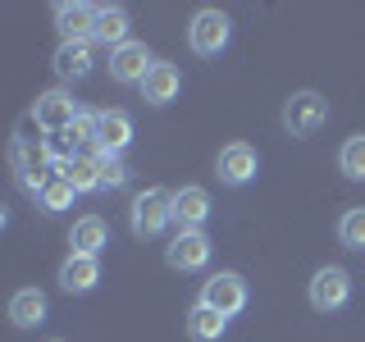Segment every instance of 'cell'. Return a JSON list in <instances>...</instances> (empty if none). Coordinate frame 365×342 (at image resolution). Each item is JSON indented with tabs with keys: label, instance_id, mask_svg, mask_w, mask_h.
Wrapping results in <instances>:
<instances>
[{
	"label": "cell",
	"instance_id": "cell-23",
	"mask_svg": "<svg viewBox=\"0 0 365 342\" xmlns=\"http://www.w3.org/2000/svg\"><path fill=\"white\" fill-rule=\"evenodd\" d=\"M96 182H101V192L123 187V182H128V165H123V155H101L96 151Z\"/></svg>",
	"mask_w": 365,
	"mask_h": 342
},
{
	"label": "cell",
	"instance_id": "cell-21",
	"mask_svg": "<svg viewBox=\"0 0 365 342\" xmlns=\"http://www.w3.org/2000/svg\"><path fill=\"white\" fill-rule=\"evenodd\" d=\"M338 169H342V178L365 182V133H351L347 142H342V151H338Z\"/></svg>",
	"mask_w": 365,
	"mask_h": 342
},
{
	"label": "cell",
	"instance_id": "cell-11",
	"mask_svg": "<svg viewBox=\"0 0 365 342\" xmlns=\"http://www.w3.org/2000/svg\"><path fill=\"white\" fill-rule=\"evenodd\" d=\"M133 142V114L128 110H101L96 114V151L101 155H123Z\"/></svg>",
	"mask_w": 365,
	"mask_h": 342
},
{
	"label": "cell",
	"instance_id": "cell-9",
	"mask_svg": "<svg viewBox=\"0 0 365 342\" xmlns=\"http://www.w3.org/2000/svg\"><path fill=\"white\" fill-rule=\"evenodd\" d=\"M151 68H155V55L146 51V41H123L119 51H110V78L119 87H142Z\"/></svg>",
	"mask_w": 365,
	"mask_h": 342
},
{
	"label": "cell",
	"instance_id": "cell-13",
	"mask_svg": "<svg viewBox=\"0 0 365 342\" xmlns=\"http://www.w3.org/2000/svg\"><path fill=\"white\" fill-rule=\"evenodd\" d=\"M174 224L187 233H205L210 224V192L205 187H178L174 192Z\"/></svg>",
	"mask_w": 365,
	"mask_h": 342
},
{
	"label": "cell",
	"instance_id": "cell-1",
	"mask_svg": "<svg viewBox=\"0 0 365 342\" xmlns=\"http://www.w3.org/2000/svg\"><path fill=\"white\" fill-rule=\"evenodd\" d=\"M228 37H233V19H228L224 9H215V5L197 9L192 23H187V46H192V55H201V60H215V55L228 46Z\"/></svg>",
	"mask_w": 365,
	"mask_h": 342
},
{
	"label": "cell",
	"instance_id": "cell-16",
	"mask_svg": "<svg viewBox=\"0 0 365 342\" xmlns=\"http://www.w3.org/2000/svg\"><path fill=\"white\" fill-rule=\"evenodd\" d=\"M106 247H110V228H106L101 214L73 219V228H68V251H78V256H101Z\"/></svg>",
	"mask_w": 365,
	"mask_h": 342
},
{
	"label": "cell",
	"instance_id": "cell-20",
	"mask_svg": "<svg viewBox=\"0 0 365 342\" xmlns=\"http://www.w3.org/2000/svg\"><path fill=\"white\" fill-rule=\"evenodd\" d=\"M224 328H228V319L220 311H210V306H192L187 311V338L192 342H220L224 338Z\"/></svg>",
	"mask_w": 365,
	"mask_h": 342
},
{
	"label": "cell",
	"instance_id": "cell-2",
	"mask_svg": "<svg viewBox=\"0 0 365 342\" xmlns=\"http://www.w3.org/2000/svg\"><path fill=\"white\" fill-rule=\"evenodd\" d=\"M128 219H133V233H137V237H160L169 224H174V192H165V187L137 192Z\"/></svg>",
	"mask_w": 365,
	"mask_h": 342
},
{
	"label": "cell",
	"instance_id": "cell-4",
	"mask_svg": "<svg viewBox=\"0 0 365 342\" xmlns=\"http://www.w3.org/2000/svg\"><path fill=\"white\" fill-rule=\"evenodd\" d=\"M197 301L210 306V311H220L224 319H233V315L247 311V279H242V274H233V269H220V274H210V279L201 283Z\"/></svg>",
	"mask_w": 365,
	"mask_h": 342
},
{
	"label": "cell",
	"instance_id": "cell-22",
	"mask_svg": "<svg viewBox=\"0 0 365 342\" xmlns=\"http://www.w3.org/2000/svg\"><path fill=\"white\" fill-rule=\"evenodd\" d=\"M338 242L347 251H365V205H347L338 219Z\"/></svg>",
	"mask_w": 365,
	"mask_h": 342
},
{
	"label": "cell",
	"instance_id": "cell-24",
	"mask_svg": "<svg viewBox=\"0 0 365 342\" xmlns=\"http://www.w3.org/2000/svg\"><path fill=\"white\" fill-rule=\"evenodd\" d=\"M64 174H68V182L78 187V197H83V192H101V182H96V155H78V160H68Z\"/></svg>",
	"mask_w": 365,
	"mask_h": 342
},
{
	"label": "cell",
	"instance_id": "cell-15",
	"mask_svg": "<svg viewBox=\"0 0 365 342\" xmlns=\"http://www.w3.org/2000/svg\"><path fill=\"white\" fill-rule=\"evenodd\" d=\"M101 283V256H78V251H68L64 265H60V288L64 292H91Z\"/></svg>",
	"mask_w": 365,
	"mask_h": 342
},
{
	"label": "cell",
	"instance_id": "cell-12",
	"mask_svg": "<svg viewBox=\"0 0 365 342\" xmlns=\"http://www.w3.org/2000/svg\"><path fill=\"white\" fill-rule=\"evenodd\" d=\"M91 46H96V41H60V46H55L51 68H55L60 83H78V78L91 73V64H96V51H91Z\"/></svg>",
	"mask_w": 365,
	"mask_h": 342
},
{
	"label": "cell",
	"instance_id": "cell-3",
	"mask_svg": "<svg viewBox=\"0 0 365 342\" xmlns=\"http://www.w3.org/2000/svg\"><path fill=\"white\" fill-rule=\"evenodd\" d=\"M329 123V100L319 91H292L283 100V133L288 137H315Z\"/></svg>",
	"mask_w": 365,
	"mask_h": 342
},
{
	"label": "cell",
	"instance_id": "cell-19",
	"mask_svg": "<svg viewBox=\"0 0 365 342\" xmlns=\"http://www.w3.org/2000/svg\"><path fill=\"white\" fill-rule=\"evenodd\" d=\"M46 292H37V288H19L14 296H9V324L14 328H37L41 319H46Z\"/></svg>",
	"mask_w": 365,
	"mask_h": 342
},
{
	"label": "cell",
	"instance_id": "cell-14",
	"mask_svg": "<svg viewBox=\"0 0 365 342\" xmlns=\"http://www.w3.org/2000/svg\"><path fill=\"white\" fill-rule=\"evenodd\" d=\"M178 91H182V73H178V64L155 60V68L146 73V83H142V100H146V105H174Z\"/></svg>",
	"mask_w": 365,
	"mask_h": 342
},
{
	"label": "cell",
	"instance_id": "cell-10",
	"mask_svg": "<svg viewBox=\"0 0 365 342\" xmlns=\"http://www.w3.org/2000/svg\"><path fill=\"white\" fill-rule=\"evenodd\" d=\"M96 9L87 0H60L55 5V28H60V41H91L96 32Z\"/></svg>",
	"mask_w": 365,
	"mask_h": 342
},
{
	"label": "cell",
	"instance_id": "cell-6",
	"mask_svg": "<svg viewBox=\"0 0 365 342\" xmlns=\"http://www.w3.org/2000/svg\"><path fill=\"white\" fill-rule=\"evenodd\" d=\"M260 174V155L251 142H228L220 146V155H215V178L224 182V187H247V182H256Z\"/></svg>",
	"mask_w": 365,
	"mask_h": 342
},
{
	"label": "cell",
	"instance_id": "cell-17",
	"mask_svg": "<svg viewBox=\"0 0 365 342\" xmlns=\"http://www.w3.org/2000/svg\"><path fill=\"white\" fill-rule=\"evenodd\" d=\"M91 41L110 46V51H119L123 41H133L128 37V9H123V5H101L96 9V32H91Z\"/></svg>",
	"mask_w": 365,
	"mask_h": 342
},
{
	"label": "cell",
	"instance_id": "cell-25",
	"mask_svg": "<svg viewBox=\"0 0 365 342\" xmlns=\"http://www.w3.org/2000/svg\"><path fill=\"white\" fill-rule=\"evenodd\" d=\"M51 342H60V338H51Z\"/></svg>",
	"mask_w": 365,
	"mask_h": 342
},
{
	"label": "cell",
	"instance_id": "cell-8",
	"mask_svg": "<svg viewBox=\"0 0 365 342\" xmlns=\"http://www.w3.org/2000/svg\"><path fill=\"white\" fill-rule=\"evenodd\" d=\"M78 114L83 110H78V100L68 96L64 87H51V91H41V96L32 100V119H37L41 133H68Z\"/></svg>",
	"mask_w": 365,
	"mask_h": 342
},
{
	"label": "cell",
	"instance_id": "cell-7",
	"mask_svg": "<svg viewBox=\"0 0 365 342\" xmlns=\"http://www.w3.org/2000/svg\"><path fill=\"white\" fill-rule=\"evenodd\" d=\"M210 256H215L210 237H205V233H187V228H178V233L169 237V247H165V265L178 269V274L205 269V265H210Z\"/></svg>",
	"mask_w": 365,
	"mask_h": 342
},
{
	"label": "cell",
	"instance_id": "cell-18",
	"mask_svg": "<svg viewBox=\"0 0 365 342\" xmlns=\"http://www.w3.org/2000/svg\"><path fill=\"white\" fill-rule=\"evenodd\" d=\"M73 197H78V187L68 182V174H64V169H51L46 182H41V192H37V210L41 214H60V210L73 205Z\"/></svg>",
	"mask_w": 365,
	"mask_h": 342
},
{
	"label": "cell",
	"instance_id": "cell-5",
	"mask_svg": "<svg viewBox=\"0 0 365 342\" xmlns=\"http://www.w3.org/2000/svg\"><path fill=\"white\" fill-rule=\"evenodd\" d=\"M306 296H311V306L319 315H334V311L347 306V296H351V274L342 265H319L311 274V283H306Z\"/></svg>",
	"mask_w": 365,
	"mask_h": 342
}]
</instances>
